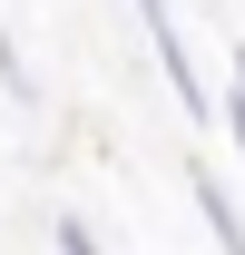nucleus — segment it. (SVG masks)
Returning <instances> with one entry per match:
<instances>
[{
	"mask_svg": "<svg viewBox=\"0 0 245 255\" xmlns=\"http://www.w3.org/2000/svg\"><path fill=\"white\" fill-rule=\"evenodd\" d=\"M196 206H206V226H216V246H226V255H245V216H236V196L216 187V177H196Z\"/></svg>",
	"mask_w": 245,
	"mask_h": 255,
	"instance_id": "f03ea898",
	"label": "nucleus"
},
{
	"mask_svg": "<svg viewBox=\"0 0 245 255\" xmlns=\"http://www.w3.org/2000/svg\"><path fill=\"white\" fill-rule=\"evenodd\" d=\"M59 255H98V236H89L79 216H59Z\"/></svg>",
	"mask_w": 245,
	"mask_h": 255,
	"instance_id": "7ed1b4c3",
	"label": "nucleus"
},
{
	"mask_svg": "<svg viewBox=\"0 0 245 255\" xmlns=\"http://www.w3.org/2000/svg\"><path fill=\"white\" fill-rule=\"evenodd\" d=\"M226 128H236V157H245V59H236V98H226Z\"/></svg>",
	"mask_w": 245,
	"mask_h": 255,
	"instance_id": "20e7f679",
	"label": "nucleus"
},
{
	"mask_svg": "<svg viewBox=\"0 0 245 255\" xmlns=\"http://www.w3.org/2000/svg\"><path fill=\"white\" fill-rule=\"evenodd\" d=\"M137 20H147L157 69H167V89L186 98V118H206V79H196V59H186V39H177V10H167V0H137Z\"/></svg>",
	"mask_w": 245,
	"mask_h": 255,
	"instance_id": "f257e3e1",
	"label": "nucleus"
}]
</instances>
